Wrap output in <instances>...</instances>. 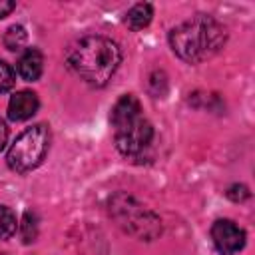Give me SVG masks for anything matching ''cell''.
I'll list each match as a JSON object with an SVG mask.
<instances>
[{
	"mask_svg": "<svg viewBox=\"0 0 255 255\" xmlns=\"http://www.w3.org/2000/svg\"><path fill=\"white\" fill-rule=\"evenodd\" d=\"M153 16V8L151 4H135L128 14H126V24L131 30H141L151 22Z\"/></svg>",
	"mask_w": 255,
	"mask_h": 255,
	"instance_id": "cell-9",
	"label": "cell"
},
{
	"mask_svg": "<svg viewBox=\"0 0 255 255\" xmlns=\"http://www.w3.org/2000/svg\"><path fill=\"white\" fill-rule=\"evenodd\" d=\"M6 141H8V128H6V122L0 118V149H4Z\"/></svg>",
	"mask_w": 255,
	"mask_h": 255,
	"instance_id": "cell-15",
	"label": "cell"
},
{
	"mask_svg": "<svg viewBox=\"0 0 255 255\" xmlns=\"http://www.w3.org/2000/svg\"><path fill=\"white\" fill-rule=\"evenodd\" d=\"M38 106H40V102H38V96L34 92L20 90L8 102V118L12 122H24L38 112Z\"/></svg>",
	"mask_w": 255,
	"mask_h": 255,
	"instance_id": "cell-7",
	"label": "cell"
},
{
	"mask_svg": "<svg viewBox=\"0 0 255 255\" xmlns=\"http://www.w3.org/2000/svg\"><path fill=\"white\" fill-rule=\"evenodd\" d=\"M0 255H4V253H0Z\"/></svg>",
	"mask_w": 255,
	"mask_h": 255,
	"instance_id": "cell-16",
	"label": "cell"
},
{
	"mask_svg": "<svg viewBox=\"0 0 255 255\" xmlns=\"http://www.w3.org/2000/svg\"><path fill=\"white\" fill-rule=\"evenodd\" d=\"M44 72V58L36 48H28L18 60V74L26 82H36Z\"/></svg>",
	"mask_w": 255,
	"mask_h": 255,
	"instance_id": "cell-8",
	"label": "cell"
},
{
	"mask_svg": "<svg viewBox=\"0 0 255 255\" xmlns=\"http://www.w3.org/2000/svg\"><path fill=\"white\" fill-rule=\"evenodd\" d=\"M4 44L12 52L22 50V46L26 44V30L22 26H10L8 32H6V36H4Z\"/></svg>",
	"mask_w": 255,
	"mask_h": 255,
	"instance_id": "cell-11",
	"label": "cell"
},
{
	"mask_svg": "<svg viewBox=\"0 0 255 255\" xmlns=\"http://www.w3.org/2000/svg\"><path fill=\"white\" fill-rule=\"evenodd\" d=\"M14 8H16V4H14L12 0H0V18L8 16V14H10Z\"/></svg>",
	"mask_w": 255,
	"mask_h": 255,
	"instance_id": "cell-14",
	"label": "cell"
},
{
	"mask_svg": "<svg viewBox=\"0 0 255 255\" xmlns=\"http://www.w3.org/2000/svg\"><path fill=\"white\" fill-rule=\"evenodd\" d=\"M225 28L207 14H195L169 32L171 50L189 64L213 58L225 44Z\"/></svg>",
	"mask_w": 255,
	"mask_h": 255,
	"instance_id": "cell-2",
	"label": "cell"
},
{
	"mask_svg": "<svg viewBox=\"0 0 255 255\" xmlns=\"http://www.w3.org/2000/svg\"><path fill=\"white\" fill-rule=\"evenodd\" d=\"M211 239L221 255H233L245 245V231L231 219H217L211 227Z\"/></svg>",
	"mask_w": 255,
	"mask_h": 255,
	"instance_id": "cell-6",
	"label": "cell"
},
{
	"mask_svg": "<svg viewBox=\"0 0 255 255\" xmlns=\"http://www.w3.org/2000/svg\"><path fill=\"white\" fill-rule=\"evenodd\" d=\"M110 213L118 221L122 229L139 239H153L161 233V221L155 213L141 207L133 197L126 193H118L110 201Z\"/></svg>",
	"mask_w": 255,
	"mask_h": 255,
	"instance_id": "cell-5",
	"label": "cell"
},
{
	"mask_svg": "<svg viewBox=\"0 0 255 255\" xmlns=\"http://www.w3.org/2000/svg\"><path fill=\"white\" fill-rule=\"evenodd\" d=\"M112 126L116 147L126 157H139L153 139V128L143 118L135 96H122L112 110Z\"/></svg>",
	"mask_w": 255,
	"mask_h": 255,
	"instance_id": "cell-3",
	"label": "cell"
},
{
	"mask_svg": "<svg viewBox=\"0 0 255 255\" xmlns=\"http://www.w3.org/2000/svg\"><path fill=\"white\" fill-rule=\"evenodd\" d=\"M68 68L90 86H106L122 62L116 42L104 36H86L74 42L66 54Z\"/></svg>",
	"mask_w": 255,
	"mask_h": 255,
	"instance_id": "cell-1",
	"label": "cell"
},
{
	"mask_svg": "<svg viewBox=\"0 0 255 255\" xmlns=\"http://www.w3.org/2000/svg\"><path fill=\"white\" fill-rule=\"evenodd\" d=\"M16 82V74L14 70L6 64V62H0V94L2 92H8Z\"/></svg>",
	"mask_w": 255,
	"mask_h": 255,
	"instance_id": "cell-12",
	"label": "cell"
},
{
	"mask_svg": "<svg viewBox=\"0 0 255 255\" xmlns=\"http://www.w3.org/2000/svg\"><path fill=\"white\" fill-rule=\"evenodd\" d=\"M50 147V129L44 124H36L24 129L8 149L6 161L16 173H26L38 167Z\"/></svg>",
	"mask_w": 255,
	"mask_h": 255,
	"instance_id": "cell-4",
	"label": "cell"
},
{
	"mask_svg": "<svg viewBox=\"0 0 255 255\" xmlns=\"http://www.w3.org/2000/svg\"><path fill=\"white\" fill-rule=\"evenodd\" d=\"M16 233V215L10 207L0 205V239H8Z\"/></svg>",
	"mask_w": 255,
	"mask_h": 255,
	"instance_id": "cell-10",
	"label": "cell"
},
{
	"mask_svg": "<svg viewBox=\"0 0 255 255\" xmlns=\"http://www.w3.org/2000/svg\"><path fill=\"white\" fill-rule=\"evenodd\" d=\"M22 237H24V243H30L36 239V217L32 213H26L22 219Z\"/></svg>",
	"mask_w": 255,
	"mask_h": 255,
	"instance_id": "cell-13",
	"label": "cell"
}]
</instances>
